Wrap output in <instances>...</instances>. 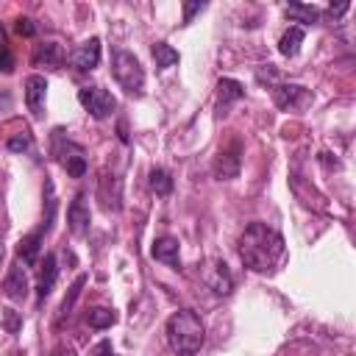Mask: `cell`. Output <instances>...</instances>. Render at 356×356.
I'll return each mask as SVG.
<instances>
[{
	"label": "cell",
	"mask_w": 356,
	"mask_h": 356,
	"mask_svg": "<svg viewBox=\"0 0 356 356\" xmlns=\"http://www.w3.org/2000/svg\"><path fill=\"white\" fill-rule=\"evenodd\" d=\"M111 72H114L117 83H120L125 92L142 95L145 70H142V61H139L131 50H114V56H111Z\"/></svg>",
	"instance_id": "4"
},
{
	"label": "cell",
	"mask_w": 356,
	"mask_h": 356,
	"mask_svg": "<svg viewBox=\"0 0 356 356\" xmlns=\"http://www.w3.org/2000/svg\"><path fill=\"white\" fill-rule=\"evenodd\" d=\"M70 64H72L78 72H89V70H95V67L100 64V39H97V36L83 39V42L72 50Z\"/></svg>",
	"instance_id": "10"
},
{
	"label": "cell",
	"mask_w": 356,
	"mask_h": 356,
	"mask_svg": "<svg viewBox=\"0 0 356 356\" xmlns=\"http://www.w3.org/2000/svg\"><path fill=\"white\" fill-rule=\"evenodd\" d=\"M0 259H3V250H0Z\"/></svg>",
	"instance_id": "31"
},
{
	"label": "cell",
	"mask_w": 356,
	"mask_h": 356,
	"mask_svg": "<svg viewBox=\"0 0 356 356\" xmlns=\"http://www.w3.org/2000/svg\"><path fill=\"white\" fill-rule=\"evenodd\" d=\"M284 236L267 222H250L239 236V259L253 273H270L284 259Z\"/></svg>",
	"instance_id": "1"
},
{
	"label": "cell",
	"mask_w": 356,
	"mask_h": 356,
	"mask_svg": "<svg viewBox=\"0 0 356 356\" xmlns=\"http://www.w3.org/2000/svg\"><path fill=\"white\" fill-rule=\"evenodd\" d=\"M348 11V3H339V6H328V14H334V17H339V14H345Z\"/></svg>",
	"instance_id": "30"
},
{
	"label": "cell",
	"mask_w": 356,
	"mask_h": 356,
	"mask_svg": "<svg viewBox=\"0 0 356 356\" xmlns=\"http://www.w3.org/2000/svg\"><path fill=\"white\" fill-rule=\"evenodd\" d=\"M53 153H56L58 164L67 170V175L83 178V172H86V150H83L78 142L67 139L61 128L53 131Z\"/></svg>",
	"instance_id": "5"
},
{
	"label": "cell",
	"mask_w": 356,
	"mask_h": 356,
	"mask_svg": "<svg viewBox=\"0 0 356 356\" xmlns=\"http://www.w3.org/2000/svg\"><path fill=\"white\" fill-rule=\"evenodd\" d=\"M78 103H81L95 120H106L108 114L117 111V97H114L108 89L97 86V83L81 86V89H78Z\"/></svg>",
	"instance_id": "6"
},
{
	"label": "cell",
	"mask_w": 356,
	"mask_h": 356,
	"mask_svg": "<svg viewBox=\"0 0 356 356\" xmlns=\"http://www.w3.org/2000/svg\"><path fill=\"white\" fill-rule=\"evenodd\" d=\"M47 214L42 217V222H39V228L36 231H31V234H25L19 242H17V259L22 261V264H36L39 261V253H42V245H44V234L50 231V225H53V217H56V197H53V184L47 181Z\"/></svg>",
	"instance_id": "3"
},
{
	"label": "cell",
	"mask_w": 356,
	"mask_h": 356,
	"mask_svg": "<svg viewBox=\"0 0 356 356\" xmlns=\"http://www.w3.org/2000/svg\"><path fill=\"white\" fill-rule=\"evenodd\" d=\"M64 61V50L58 42H39L31 53V64L33 67H44V70H58Z\"/></svg>",
	"instance_id": "14"
},
{
	"label": "cell",
	"mask_w": 356,
	"mask_h": 356,
	"mask_svg": "<svg viewBox=\"0 0 356 356\" xmlns=\"http://www.w3.org/2000/svg\"><path fill=\"white\" fill-rule=\"evenodd\" d=\"M67 222H70V231L75 236H86L89 234V222H92V211H89V203H86V195L78 192L67 209Z\"/></svg>",
	"instance_id": "12"
},
{
	"label": "cell",
	"mask_w": 356,
	"mask_h": 356,
	"mask_svg": "<svg viewBox=\"0 0 356 356\" xmlns=\"http://www.w3.org/2000/svg\"><path fill=\"white\" fill-rule=\"evenodd\" d=\"M86 323H89V328L103 331V328H111V325L117 323V314H114V309H106V306H92V309L86 312Z\"/></svg>",
	"instance_id": "20"
},
{
	"label": "cell",
	"mask_w": 356,
	"mask_h": 356,
	"mask_svg": "<svg viewBox=\"0 0 356 356\" xmlns=\"http://www.w3.org/2000/svg\"><path fill=\"white\" fill-rule=\"evenodd\" d=\"M0 72L3 75L14 72V53H11L8 42H6V36H3V28H0Z\"/></svg>",
	"instance_id": "26"
},
{
	"label": "cell",
	"mask_w": 356,
	"mask_h": 356,
	"mask_svg": "<svg viewBox=\"0 0 356 356\" xmlns=\"http://www.w3.org/2000/svg\"><path fill=\"white\" fill-rule=\"evenodd\" d=\"M150 189L156 192V195H170L172 192V178H170V172L167 170H161V167H156V170H150Z\"/></svg>",
	"instance_id": "22"
},
{
	"label": "cell",
	"mask_w": 356,
	"mask_h": 356,
	"mask_svg": "<svg viewBox=\"0 0 356 356\" xmlns=\"http://www.w3.org/2000/svg\"><path fill=\"white\" fill-rule=\"evenodd\" d=\"M56 275H58V261L53 253L44 256V261L39 264V278H36V298L39 303L53 292V284H56Z\"/></svg>",
	"instance_id": "16"
},
{
	"label": "cell",
	"mask_w": 356,
	"mask_h": 356,
	"mask_svg": "<svg viewBox=\"0 0 356 356\" xmlns=\"http://www.w3.org/2000/svg\"><path fill=\"white\" fill-rule=\"evenodd\" d=\"M83 284H86V275H78V278H75V284L70 286L67 298L61 300V309H58V314H61V317H67V314L72 312V306H75V300H78V295H81V286H83Z\"/></svg>",
	"instance_id": "23"
},
{
	"label": "cell",
	"mask_w": 356,
	"mask_h": 356,
	"mask_svg": "<svg viewBox=\"0 0 356 356\" xmlns=\"http://www.w3.org/2000/svg\"><path fill=\"white\" fill-rule=\"evenodd\" d=\"M312 92L300 83H275L273 86V103L281 111H303L306 106H312Z\"/></svg>",
	"instance_id": "7"
},
{
	"label": "cell",
	"mask_w": 356,
	"mask_h": 356,
	"mask_svg": "<svg viewBox=\"0 0 356 356\" xmlns=\"http://www.w3.org/2000/svg\"><path fill=\"white\" fill-rule=\"evenodd\" d=\"M89 356H117V353H114V348H111V342H108V339H100V342L89 350Z\"/></svg>",
	"instance_id": "28"
},
{
	"label": "cell",
	"mask_w": 356,
	"mask_h": 356,
	"mask_svg": "<svg viewBox=\"0 0 356 356\" xmlns=\"http://www.w3.org/2000/svg\"><path fill=\"white\" fill-rule=\"evenodd\" d=\"M44 97H47V81L44 75H28L25 78V103L33 120L44 117Z\"/></svg>",
	"instance_id": "11"
},
{
	"label": "cell",
	"mask_w": 356,
	"mask_h": 356,
	"mask_svg": "<svg viewBox=\"0 0 356 356\" xmlns=\"http://www.w3.org/2000/svg\"><path fill=\"white\" fill-rule=\"evenodd\" d=\"M150 256L156 259V261H161V264H167V267H172V270H178L181 267V250H178V239L175 236H159L156 242H153V248H150Z\"/></svg>",
	"instance_id": "15"
},
{
	"label": "cell",
	"mask_w": 356,
	"mask_h": 356,
	"mask_svg": "<svg viewBox=\"0 0 356 356\" xmlns=\"http://www.w3.org/2000/svg\"><path fill=\"white\" fill-rule=\"evenodd\" d=\"M303 28L300 25H292L289 31H284V36H281V42H278V50H281V56H298V50H300V44H303Z\"/></svg>",
	"instance_id": "21"
},
{
	"label": "cell",
	"mask_w": 356,
	"mask_h": 356,
	"mask_svg": "<svg viewBox=\"0 0 356 356\" xmlns=\"http://www.w3.org/2000/svg\"><path fill=\"white\" fill-rule=\"evenodd\" d=\"M203 8H206V3H200V0H195V3H184V25L192 22V17H195L197 11H203Z\"/></svg>",
	"instance_id": "27"
},
{
	"label": "cell",
	"mask_w": 356,
	"mask_h": 356,
	"mask_svg": "<svg viewBox=\"0 0 356 356\" xmlns=\"http://www.w3.org/2000/svg\"><path fill=\"white\" fill-rule=\"evenodd\" d=\"M203 284L214 292V295H228L234 289V278L228 273V264L220 261V259H211L206 267H203Z\"/></svg>",
	"instance_id": "9"
},
{
	"label": "cell",
	"mask_w": 356,
	"mask_h": 356,
	"mask_svg": "<svg viewBox=\"0 0 356 356\" xmlns=\"http://www.w3.org/2000/svg\"><path fill=\"white\" fill-rule=\"evenodd\" d=\"M245 97V86L234 78H220L217 81V114H225V108L236 100Z\"/></svg>",
	"instance_id": "17"
},
{
	"label": "cell",
	"mask_w": 356,
	"mask_h": 356,
	"mask_svg": "<svg viewBox=\"0 0 356 356\" xmlns=\"http://www.w3.org/2000/svg\"><path fill=\"white\" fill-rule=\"evenodd\" d=\"M31 145H33V139H31V131H17L14 136H8V142H6V147L11 150V153H25V150H31Z\"/></svg>",
	"instance_id": "24"
},
{
	"label": "cell",
	"mask_w": 356,
	"mask_h": 356,
	"mask_svg": "<svg viewBox=\"0 0 356 356\" xmlns=\"http://www.w3.org/2000/svg\"><path fill=\"white\" fill-rule=\"evenodd\" d=\"M0 320H3L6 334H14V337H17V334L22 331V314H19L17 309H11V306H8V309H3V317H0Z\"/></svg>",
	"instance_id": "25"
},
{
	"label": "cell",
	"mask_w": 356,
	"mask_h": 356,
	"mask_svg": "<svg viewBox=\"0 0 356 356\" xmlns=\"http://www.w3.org/2000/svg\"><path fill=\"white\" fill-rule=\"evenodd\" d=\"M17 33H22V36H33V33H36V25H33V19H28V17H19V19H17Z\"/></svg>",
	"instance_id": "29"
},
{
	"label": "cell",
	"mask_w": 356,
	"mask_h": 356,
	"mask_svg": "<svg viewBox=\"0 0 356 356\" xmlns=\"http://www.w3.org/2000/svg\"><path fill=\"white\" fill-rule=\"evenodd\" d=\"M3 292L8 300H17L22 303L28 298V275H25V267L19 261H14L6 273V281H3Z\"/></svg>",
	"instance_id": "13"
},
{
	"label": "cell",
	"mask_w": 356,
	"mask_h": 356,
	"mask_svg": "<svg viewBox=\"0 0 356 356\" xmlns=\"http://www.w3.org/2000/svg\"><path fill=\"white\" fill-rule=\"evenodd\" d=\"M153 61H156V70H170V67H175L181 61V56H178V50L172 44L156 42L153 44Z\"/></svg>",
	"instance_id": "19"
},
{
	"label": "cell",
	"mask_w": 356,
	"mask_h": 356,
	"mask_svg": "<svg viewBox=\"0 0 356 356\" xmlns=\"http://www.w3.org/2000/svg\"><path fill=\"white\" fill-rule=\"evenodd\" d=\"M239 164H242V145L239 139H231L228 145L220 147L217 161H214V175L220 181H231L239 175Z\"/></svg>",
	"instance_id": "8"
},
{
	"label": "cell",
	"mask_w": 356,
	"mask_h": 356,
	"mask_svg": "<svg viewBox=\"0 0 356 356\" xmlns=\"http://www.w3.org/2000/svg\"><path fill=\"white\" fill-rule=\"evenodd\" d=\"M164 334H167V345L172 348V353L178 356H195L206 339V328H203V320L192 312V309H178L170 314L167 325H164Z\"/></svg>",
	"instance_id": "2"
},
{
	"label": "cell",
	"mask_w": 356,
	"mask_h": 356,
	"mask_svg": "<svg viewBox=\"0 0 356 356\" xmlns=\"http://www.w3.org/2000/svg\"><path fill=\"white\" fill-rule=\"evenodd\" d=\"M284 14L292 22H303V25H312V22L320 19V8L306 6V3H289V6H284Z\"/></svg>",
	"instance_id": "18"
}]
</instances>
